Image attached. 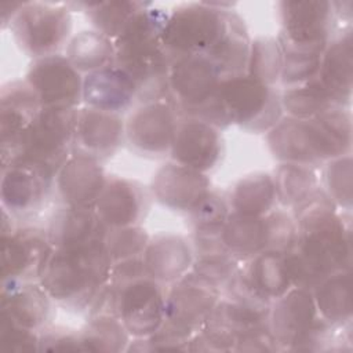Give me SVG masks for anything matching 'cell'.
<instances>
[{"label":"cell","instance_id":"6da1fadb","mask_svg":"<svg viewBox=\"0 0 353 353\" xmlns=\"http://www.w3.org/2000/svg\"><path fill=\"white\" fill-rule=\"evenodd\" d=\"M296 243L287 254L292 287L313 290L330 274L352 269V232L324 189L292 208Z\"/></svg>","mask_w":353,"mask_h":353},{"label":"cell","instance_id":"7a4b0ae2","mask_svg":"<svg viewBox=\"0 0 353 353\" xmlns=\"http://www.w3.org/2000/svg\"><path fill=\"white\" fill-rule=\"evenodd\" d=\"M168 12L152 4L138 11L127 23L114 44V65L135 83L141 103L170 97L168 59L161 34Z\"/></svg>","mask_w":353,"mask_h":353},{"label":"cell","instance_id":"3957f363","mask_svg":"<svg viewBox=\"0 0 353 353\" xmlns=\"http://www.w3.org/2000/svg\"><path fill=\"white\" fill-rule=\"evenodd\" d=\"M183 117H196L218 130L239 125L261 134L273 128L283 117L280 94L248 74L223 77L215 94Z\"/></svg>","mask_w":353,"mask_h":353},{"label":"cell","instance_id":"277c9868","mask_svg":"<svg viewBox=\"0 0 353 353\" xmlns=\"http://www.w3.org/2000/svg\"><path fill=\"white\" fill-rule=\"evenodd\" d=\"M113 262L103 240L55 250L40 279L50 298L72 309H88L109 283Z\"/></svg>","mask_w":353,"mask_h":353},{"label":"cell","instance_id":"5b68a950","mask_svg":"<svg viewBox=\"0 0 353 353\" xmlns=\"http://www.w3.org/2000/svg\"><path fill=\"white\" fill-rule=\"evenodd\" d=\"M76 117L77 108H41L23 132L14 161L29 160L57 175L72 154Z\"/></svg>","mask_w":353,"mask_h":353},{"label":"cell","instance_id":"8992f818","mask_svg":"<svg viewBox=\"0 0 353 353\" xmlns=\"http://www.w3.org/2000/svg\"><path fill=\"white\" fill-rule=\"evenodd\" d=\"M18 48L37 59L58 54L68 44L72 32V17L66 6L25 1L10 23Z\"/></svg>","mask_w":353,"mask_h":353},{"label":"cell","instance_id":"52a82bcc","mask_svg":"<svg viewBox=\"0 0 353 353\" xmlns=\"http://www.w3.org/2000/svg\"><path fill=\"white\" fill-rule=\"evenodd\" d=\"M230 4L189 3L174 8L163 29V48L172 62L194 54H205L212 46L222 19V10Z\"/></svg>","mask_w":353,"mask_h":353},{"label":"cell","instance_id":"ba28073f","mask_svg":"<svg viewBox=\"0 0 353 353\" xmlns=\"http://www.w3.org/2000/svg\"><path fill=\"white\" fill-rule=\"evenodd\" d=\"M281 30L277 41L323 54L331 41L335 8L327 0H283L279 3Z\"/></svg>","mask_w":353,"mask_h":353},{"label":"cell","instance_id":"9c48e42d","mask_svg":"<svg viewBox=\"0 0 353 353\" xmlns=\"http://www.w3.org/2000/svg\"><path fill=\"white\" fill-rule=\"evenodd\" d=\"M54 252L47 229L15 228L1 236V283L40 281Z\"/></svg>","mask_w":353,"mask_h":353},{"label":"cell","instance_id":"30bf717a","mask_svg":"<svg viewBox=\"0 0 353 353\" xmlns=\"http://www.w3.org/2000/svg\"><path fill=\"white\" fill-rule=\"evenodd\" d=\"M55 174L48 168L18 159L1 168L0 199L3 208L14 218L37 212L48 199Z\"/></svg>","mask_w":353,"mask_h":353},{"label":"cell","instance_id":"8fae6325","mask_svg":"<svg viewBox=\"0 0 353 353\" xmlns=\"http://www.w3.org/2000/svg\"><path fill=\"white\" fill-rule=\"evenodd\" d=\"M219 298L221 292L216 288L189 272L165 292L164 323L190 339L203 327Z\"/></svg>","mask_w":353,"mask_h":353},{"label":"cell","instance_id":"7c38bea8","mask_svg":"<svg viewBox=\"0 0 353 353\" xmlns=\"http://www.w3.org/2000/svg\"><path fill=\"white\" fill-rule=\"evenodd\" d=\"M116 290L117 314L130 336L146 338L161 327L165 319L163 284L146 276Z\"/></svg>","mask_w":353,"mask_h":353},{"label":"cell","instance_id":"4fadbf2b","mask_svg":"<svg viewBox=\"0 0 353 353\" xmlns=\"http://www.w3.org/2000/svg\"><path fill=\"white\" fill-rule=\"evenodd\" d=\"M179 119L176 105L170 97L145 102L125 121V137L137 152L161 156L170 153Z\"/></svg>","mask_w":353,"mask_h":353},{"label":"cell","instance_id":"5bb4252c","mask_svg":"<svg viewBox=\"0 0 353 353\" xmlns=\"http://www.w3.org/2000/svg\"><path fill=\"white\" fill-rule=\"evenodd\" d=\"M25 81L37 95L41 108H77L83 102V76L65 55L33 59Z\"/></svg>","mask_w":353,"mask_h":353},{"label":"cell","instance_id":"9a60e30c","mask_svg":"<svg viewBox=\"0 0 353 353\" xmlns=\"http://www.w3.org/2000/svg\"><path fill=\"white\" fill-rule=\"evenodd\" d=\"M222 79L215 63L204 54L172 61L168 73L170 98L176 105L179 116L211 99Z\"/></svg>","mask_w":353,"mask_h":353},{"label":"cell","instance_id":"2e32d148","mask_svg":"<svg viewBox=\"0 0 353 353\" xmlns=\"http://www.w3.org/2000/svg\"><path fill=\"white\" fill-rule=\"evenodd\" d=\"M320 320L312 291L292 287L272 303L268 325L280 349L292 352Z\"/></svg>","mask_w":353,"mask_h":353},{"label":"cell","instance_id":"e0dca14e","mask_svg":"<svg viewBox=\"0 0 353 353\" xmlns=\"http://www.w3.org/2000/svg\"><path fill=\"white\" fill-rule=\"evenodd\" d=\"M37 95L23 80L8 81L0 90L1 168L14 161L21 138L40 112Z\"/></svg>","mask_w":353,"mask_h":353},{"label":"cell","instance_id":"ac0fdd59","mask_svg":"<svg viewBox=\"0 0 353 353\" xmlns=\"http://www.w3.org/2000/svg\"><path fill=\"white\" fill-rule=\"evenodd\" d=\"M222 149L216 127L196 117H181L170 154L172 161L207 174L219 163Z\"/></svg>","mask_w":353,"mask_h":353},{"label":"cell","instance_id":"d6986e66","mask_svg":"<svg viewBox=\"0 0 353 353\" xmlns=\"http://www.w3.org/2000/svg\"><path fill=\"white\" fill-rule=\"evenodd\" d=\"M125 135L120 114L91 108L77 109L72 153L103 160L116 153Z\"/></svg>","mask_w":353,"mask_h":353},{"label":"cell","instance_id":"ffe728a7","mask_svg":"<svg viewBox=\"0 0 353 353\" xmlns=\"http://www.w3.org/2000/svg\"><path fill=\"white\" fill-rule=\"evenodd\" d=\"M108 176L99 160L72 153L55 175V186L65 205L94 208Z\"/></svg>","mask_w":353,"mask_h":353},{"label":"cell","instance_id":"44dd1931","mask_svg":"<svg viewBox=\"0 0 353 353\" xmlns=\"http://www.w3.org/2000/svg\"><path fill=\"white\" fill-rule=\"evenodd\" d=\"M152 192L164 207L189 212L210 192V179L204 172L170 161L156 171Z\"/></svg>","mask_w":353,"mask_h":353},{"label":"cell","instance_id":"7402d4cb","mask_svg":"<svg viewBox=\"0 0 353 353\" xmlns=\"http://www.w3.org/2000/svg\"><path fill=\"white\" fill-rule=\"evenodd\" d=\"M148 208L146 193L131 179L112 176L94 207L99 219L108 229L139 225Z\"/></svg>","mask_w":353,"mask_h":353},{"label":"cell","instance_id":"603a6c76","mask_svg":"<svg viewBox=\"0 0 353 353\" xmlns=\"http://www.w3.org/2000/svg\"><path fill=\"white\" fill-rule=\"evenodd\" d=\"M135 99V83L114 63L83 77V102L87 108L121 114L134 105Z\"/></svg>","mask_w":353,"mask_h":353},{"label":"cell","instance_id":"cb8c5ba5","mask_svg":"<svg viewBox=\"0 0 353 353\" xmlns=\"http://www.w3.org/2000/svg\"><path fill=\"white\" fill-rule=\"evenodd\" d=\"M266 142L270 153L280 163H292L314 167L323 161L319 142L310 120L283 116L268 131Z\"/></svg>","mask_w":353,"mask_h":353},{"label":"cell","instance_id":"d4e9b609","mask_svg":"<svg viewBox=\"0 0 353 353\" xmlns=\"http://www.w3.org/2000/svg\"><path fill=\"white\" fill-rule=\"evenodd\" d=\"M142 261L148 277L171 285L190 272L194 252L183 236L159 234L149 240Z\"/></svg>","mask_w":353,"mask_h":353},{"label":"cell","instance_id":"484cf974","mask_svg":"<svg viewBox=\"0 0 353 353\" xmlns=\"http://www.w3.org/2000/svg\"><path fill=\"white\" fill-rule=\"evenodd\" d=\"M50 301L40 281L1 283L0 313L28 330L40 331L46 325L51 312Z\"/></svg>","mask_w":353,"mask_h":353},{"label":"cell","instance_id":"4316f807","mask_svg":"<svg viewBox=\"0 0 353 353\" xmlns=\"http://www.w3.org/2000/svg\"><path fill=\"white\" fill-rule=\"evenodd\" d=\"M251 39L243 18L229 10H222V19L219 32L204 54L218 68L222 77L245 73Z\"/></svg>","mask_w":353,"mask_h":353},{"label":"cell","instance_id":"83f0119b","mask_svg":"<svg viewBox=\"0 0 353 353\" xmlns=\"http://www.w3.org/2000/svg\"><path fill=\"white\" fill-rule=\"evenodd\" d=\"M106 229L94 208L63 204L50 219L47 234L55 250L74 248L103 240Z\"/></svg>","mask_w":353,"mask_h":353},{"label":"cell","instance_id":"f1b7e54d","mask_svg":"<svg viewBox=\"0 0 353 353\" xmlns=\"http://www.w3.org/2000/svg\"><path fill=\"white\" fill-rule=\"evenodd\" d=\"M317 79L336 106L347 108L350 105L353 87V37L350 30L331 39L321 55Z\"/></svg>","mask_w":353,"mask_h":353},{"label":"cell","instance_id":"f546056e","mask_svg":"<svg viewBox=\"0 0 353 353\" xmlns=\"http://www.w3.org/2000/svg\"><path fill=\"white\" fill-rule=\"evenodd\" d=\"M248 283L272 303L292 288L287 254L263 251L241 268Z\"/></svg>","mask_w":353,"mask_h":353},{"label":"cell","instance_id":"4dcf8cb0","mask_svg":"<svg viewBox=\"0 0 353 353\" xmlns=\"http://www.w3.org/2000/svg\"><path fill=\"white\" fill-rule=\"evenodd\" d=\"M319 316L335 327L352 321V269L338 270L312 290Z\"/></svg>","mask_w":353,"mask_h":353},{"label":"cell","instance_id":"1f68e13d","mask_svg":"<svg viewBox=\"0 0 353 353\" xmlns=\"http://www.w3.org/2000/svg\"><path fill=\"white\" fill-rule=\"evenodd\" d=\"M221 239L233 258L247 262L266 250L265 219L230 211L222 226Z\"/></svg>","mask_w":353,"mask_h":353},{"label":"cell","instance_id":"d6a6232c","mask_svg":"<svg viewBox=\"0 0 353 353\" xmlns=\"http://www.w3.org/2000/svg\"><path fill=\"white\" fill-rule=\"evenodd\" d=\"M309 120L314 128L324 163L350 154L352 117L347 108L334 106Z\"/></svg>","mask_w":353,"mask_h":353},{"label":"cell","instance_id":"836d02e7","mask_svg":"<svg viewBox=\"0 0 353 353\" xmlns=\"http://www.w3.org/2000/svg\"><path fill=\"white\" fill-rule=\"evenodd\" d=\"M277 203L273 176L266 172H254L241 178L232 189L229 207L233 212L265 216Z\"/></svg>","mask_w":353,"mask_h":353},{"label":"cell","instance_id":"e575fe53","mask_svg":"<svg viewBox=\"0 0 353 353\" xmlns=\"http://www.w3.org/2000/svg\"><path fill=\"white\" fill-rule=\"evenodd\" d=\"M65 57L80 73L87 74L114 63V44L95 29L81 30L68 41Z\"/></svg>","mask_w":353,"mask_h":353},{"label":"cell","instance_id":"d590c367","mask_svg":"<svg viewBox=\"0 0 353 353\" xmlns=\"http://www.w3.org/2000/svg\"><path fill=\"white\" fill-rule=\"evenodd\" d=\"M150 3L131 0H109V1H80L77 7H83L92 26L110 40H114L124 30L131 18Z\"/></svg>","mask_w":353,"mask_h":353},{"label":"cell","instance_id":"8d00e7d4","mask_svg":"<svg viewBox=\"0 0 353 353\" xmlns=\"http://www.w3.org/2000/svg\"><path fill=\"white\" fill-rule=\"evenodd\" d=\"M276 197L284 207L294 208L319 189V178L313 167L281 163L273 175Z\"/></svg>","mask_w":353,"mask_h":353},{"label":"cell","instance_id":"74e56055","mask_svg":"<svg viewBox=\"0 0 353 353\" xmlns=\"http://www.w3.org/2000/svg\"><path fill=\"white\" fill-rule=\"evenodd\" d=\"M280 101L283 112H285L287 116L301 120L312 119L336 106L317 77L285 88L284 92L280 94Z\"/></svg>","mask_w":353,"mask_h":353},{"label":"cell","instance_id":"f35d334b","mask_svg":"<svg viewBox=\"0 0 353 353\" xmlns=\"http://www.w3.org/2000/svg\"><path fill=\"white\" fill-rule=\"evenodd\" d=\"M80 335L85 352L117 353L127 350L130 343V334L114 314L88 316V323Z\"/></svg>","mask_w":353,"mask_h":353},{"label":"cell","instance_id":"ab89813d","mask_svg":"<svg viewBox=\"0 0 353 353\" xmlns=\"http://www.w3.org/2000/svg\"><path fill=\"white\" fill-rule=\"evenodd\" d=\"M281 66L283 55L276 37L262 36L251 41L245 74L273 87L280 81Z\"/></svg>","mask_w":353,"mask_h":353},{"label":"cell","instance_id":"60d3db41","mask_svg":"<svg viewBox=\"0 0 353 353\" xmlns=\"http://www.w3.org/2000/svg\"><path fill=\"white\" fill-rule=\"evenodd\" d=\"M240 269V262L229 252H215L196 255L190 272L222 294Z\"/></svg>","mask_w":353,"mask_h":353},{"label":"cell","instance_id":"b9f144b4","mask_svg":"<svg viewBox=\"0 0 353 353\" xmlns=\"http://www.w3.org/2000/svg\"><path fill=\"white\" fill-rule=\"evenodd\" d=\"M279 46L283 55L280 83L285 88L306 83L317 77L323 54L294 48L280 43Z\"/></svg>","mask_w":353,"mask_h":353},{"label":"cell","instance_id":"7bdbcfd3","mask_svg":"<svg viewBox=\"0 0 353 353\" xmlns=\"http://www.w3.org/2000/svg\"><path fill=\"white\" fill-rule=\"evenodd\" d=\"M353 160L352 154H345L325 163L324 185L325 193L338 208L350 211L353 199Z\"/></svg>","mask_w":353,"mask_h":353},{"label":"cell","instance_id":"ee69618b","mask_svg":"<svg viewBox=\"0 0 353 353\" xmlns=\"http://www.w3.org/2000/svg\"><path fill=\"white\" fill-rule=\"evenodd\" d=\"M149 240V234L139 225L106 229L103 239L113 263L142 256Z\"/></svg>","mask_w":353,"mask_h":353},{"label":"cell","instance_id":"f6af8a7d","mask_svg":"<svg viewBox=\"0 0 353 353\" xmlns=\"http://www.w3.org/2000/svg\"><path fill=\"white\" fill-rule=\"evenodd\" d=\"M266 226V250L281 254L292 251L296 243L298 229L292 214L284 210H273L263 216Z\"/></svg>","mask_w":353,"mask_h":353},{"label":"cell","instance_id":"bcb514c9","mask_svg":"<svg viewBox=\"0 0 353 353\" xmlns=\"http://www.w3.org/2000/svg\"><path fill=\"white\" fill-rule=\"evenodd\" d=\"M229 203L218 193L210 190L188 214L194 230L219 232L230 214Z\"/></svg>","mask_w":353,"mask_h":353},{"label":"cell","instance_id":"7dc6e473","mask_svg":"<svg viewBox=\"0 0 353 353\" xmlns=\"http://www.w3.org/2000/svg\"><path fill=\"white\" fill-rule=\"evenodd\" d=\"M0 347L11 353L39 352V332L28 330L0 313Z\"/></svg>","mask_w":353,"mask_h":353},{"label":"cell","instance_id":"c3c4849f","mask_svg":"<svg viewBox=\"0 0 353 353\" xmlns=\"http://www.w3.org/2000/svg\"><path fill=\"white\" fill-rule=\"evenodd\" d=\"M280 346L274 339L268 324L256 325L243 332L233 347V352H250V353H265V352H280Z\"/></svg>","mask_w":353,"mask_h":353},{"label":"cell","instance_id":"681fc988","mask_svg":"<svg viewBox=\"0 0 353 353\" xmlns=\"http://www.w3.org/2000/svg\"><path fill=\"white\" fill-rule=\"evenodd\" d=\"M39 352H85V349L80 334L52 328L39 334Z\"/></svg>","mask_w":353,"mask_h":353},{"label":"cell","instance_id":"f907efd6","mask_svg":"<svg viewBox=\"0 0 353 353\" xmlns=\"http://www.w3.org/2000/svg\"><path fill=\"white\" fill-rule=\"evenodd\" d=\"M146 276L148 274L143 266L142 256H137V258H130V259H124L113 263L109 283L114 287H121L127 283H131L134 280H138Z\"/></svg>","mask_w":353,"mask_h":353},{"label":"cell","instance_id":"816d5d0a","mask_svg":"<svg viewBox=\"0 0 353 353\" xmlns=\"http://www.w3.org/2000/svg\"><path fill=\"white\" fill-rule=\"evenodd\" d=\"M23 3L25 1H7V3L1 4L0 10H1V26L3 28L10 26L11 21L14 19V17L19 11V8L23 6Z\"/></svg>","mask_w":353,"mask_h":353}]
</instances>
